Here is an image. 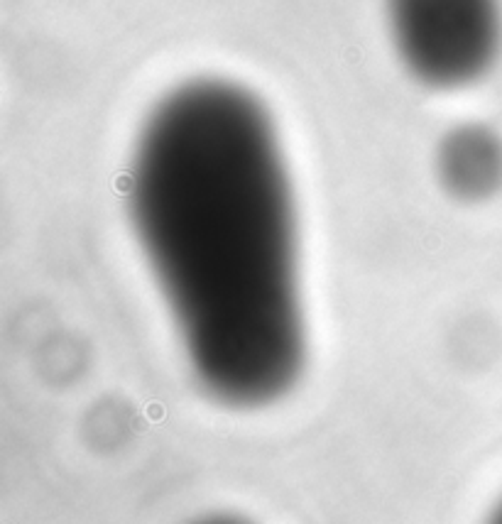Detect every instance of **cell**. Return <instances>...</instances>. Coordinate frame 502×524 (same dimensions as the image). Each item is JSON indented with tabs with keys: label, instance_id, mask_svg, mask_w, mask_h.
Here are the masks:
<instances>
[{
	"label": "cell",
	"instance_id": "obj_1",
	"mask_svg": "<svg viewBox=\"0 0 502 524\" xmlns=\"http://www.w3.org/2000/svg\"><path fill=\"white\" fill-rule=\"evenodd\" d=\"M130 213L189 363L216 400L255 407L304 360L289 179L267 111L199 78L150 113Z\"/></svg>",
	"mask_w": 502,
	"mask_h": 524
},
{
	"label": "cell",
	"instance_id": "obj_2",
	"mask_svg": "<svg viewBox=\"0 0 502 524\" xmlns=\"http://www.w3.org/2000/svg\"><path fill=\"white\" fill-rule=\"evenodd\" d=\"M387 20L404 67L434 89L473 83L502 45L500 0H387Z\"/></svg>",
	"mask_w": 502,
	"mask_h": 524
},
{
	"label": "cell",
	"instance_id": "obj_3",
	"mask_svg": "<svg viewBox=\"0 0 502 524\" xmlns=\"http://www.w3.org/2000/svg\"><path fill=\"white\" fill-rule=\"evenodd\" d=\"M438 167L448 189L478 199L502 181V145L488 128L463 125L444 140Z\"/></svg>",
	"mask_w": 502,
	"mask_h": 524
},
{
	"label": "cell",
	"instance_id": "obj_4",
	"mask_svg": "<svg viewBox=\"0 0 502 524\" xmlns=\"http://www.w3.org/2000/svg\"><path fill=\"white\" fill-rule=\"evenodd\" d=\"M500 517H502V510H500Z\"/></svg>",
	"mask_w": 502,
	"mask_h": 524
}]
</instances>
